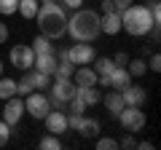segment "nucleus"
Wrapping results in <instances>:
<instances>
[{"mask_svg":"<svg viewBox=\"0 0 161 150\" xmlns=\"http://www.w3.org/2000/svg\"><path fill=\"white\" fill-rule=\"evenodd\" d=\"M126 62H129V54H126V51H118V54L113 56V64H115V67H126Z\"/></svg>","mask_w":161,"mask_h":150,"instance_id":"obj_31","label":"nucleus"},{"mask_svg":"<svg viewBox=\"0 0 161 150\" xmlns=\"http://www.w3.org/2000/svg\"><path fill=\"white\" fill-rule=\"evenodd\" d=\"M156 27V19L150 13L148 6H140V3H132L129 8L121 11V29H126L132 38H142L150 29Z\"/></svg>","mask_w":161,"mask_h":150,"instance_id":"obj_3","label":"nucleus"},{"mask_svg":"<svg viewBox=\"0 0 161 150\" xmlns=\"http://www.w3.org/2000/svg\"><path fill=\"white\" fill-rule=\"evenodd\" d=\"M73 40H83L92 43L99 35V13L89 11V8H75L73 16H67V32Z\"/></svg>","mask_w":161,"mask_h":150,"instance_id":"obj_2","label":"nucleus"},{"mask_svg":"<svg viewBox=\"0 0 161 150\" xmlns=\"http://www.w3.org/2000/svg\"><path fill=\"white\" fill-rule=\"evenodd\" d=\"M132 3H134V0H113V6H115V11H124V8H129V6H132Z\"/></svg>","mask_w":161,"mask_h":150,"instance_id":"obj_35","label":"nucleus"},{"mask_svg":"<svg viewBox=\"0 0 161 150\" xmlns=\"http://www.w3.org/2000/svg\"><path fill=\"white\" fill-rule=\"evenodd\" d=\"M97 150H115L118 147V142H115V139H110V137H97Z\"/></svg>","mask_w":161,"mask_h":150,"instance_id":"obj_28","label":"nucleus"},{"mask_svg":"<svg viewBox=\"0 0 161 150\" xmlns=\"http://www.w3.org/2000/svg\"><path fill=\"white\" fill-rule=\"evenodd\" d=\"M57 64H59L57 51H51V54H35V64L32 67L40 70V72H46V75H54L57 72Z\"/></svg>","mask_w":161,"mask_h":150,"instance_id":"obj_12","label":"nucleus"},{"mask_svg":"<svg viewBox=\"0 0 161 150\" xmlns=\"http://www.w3.org/2000/svg\"><path fill=\"white\" fill-rule=\"evenodd\" d=\"M105 107L110 110V115H118L121 110L126 107V104H124V97H121V91H113V88H110V94H105Z\"/></svg>","mask_w":161,"mask_h":150,"instance_id":"obj_19","label":"nucleus"},{"mask_svg":"<svg viewBox=\"0 0 161 150\" xmlns=\"http://www.w3.org/2000/svg\"><path fill=\"white\" fill-rule=\"evenodd\" d=\"M38 3H54V0H38Z\"/></svg>","mask_w":161,"mask_h":150,"instance_id":"obj_39","label":"nucleus"},{"mask_svg":"<svg viewBox=\"0 0 161 150\" xmlns=\"http://www.w3.org/2000/svg\"><path fill=\"white\" fill-rule=\"evenodd\" d=\"M30 91H35V88L30 86V81H27V75H24L22 81H16V97H27Z\"/></svg>","mask_w":161,"mask_h":150,"instance_id":"obj_29","label":"nucleus"},{"mask_svg":"<svg viewBox=\"0 0 161 150\" xmlns=\"http://www.w3.org/2000/svg\"><path fill=\"white\" fill-rule=\"evenodd\" d=\"M8 139H11V126L6 121H0V147H6Z\"/></svg>","mask_w":161,"mask_h":150,"instance_id":"obj_30","label":"nucleus"},{"mask_svg":"<svg viewBox=\"0 0 161 150\" xmlns=\"http://www.w3.org/2000/svg\"><path fill=\"white\" fill-rule=\"evenodd\" d=\"M27 81H30V86H32L35 91H43V88L51 86V75L40 72V70H27Z\"/></svg>","mask_w":161,"mask_h":150,"instance_id":"obj_18","label":"nucleus"},{"mask_svg":"<svg viewBox=\"0 0 161 150\" xmlns=\"http://www.w3.org/2000/svg\"><path fill=\"white\" fill-rule=\"evenodd\" d=\"M6 40H8V24L0 22V43H6Z\"/></svg>","mask_w":161,"mask_h":150,"instance_id":"obj_36","label":"nucleus"},{"mask_svg":"<svg viewBox=\"0 0 161 150\" xmlns=\"http://www.w3.org/2000/svg\"><path fill=\"white\" fill-rule=\"evenodd\" d=\"M75 97L83 99V102H86V107H92V104H99V102H102V94H99L97 86H75Z\"/></svg>","mask_w":161,"mask_h":150,"instance_id":"obj_16","label":"nucleus"},{"mask_svg":"<svg viewBox=\"0 0 161 150\" xmlns=\"http://www.w3.org/2000/svg\"><path fill=\"white\" fill-rule=\"evenodd\" d=\"M137 147H140V150H150L153 145H150V142H137Z\"/></svg>","mask_w":161,"mask_h":150,"instance_id":"obj_38","label":"nucleus"},{"mask_svg":"<svg viewBox=\"0 0 161 150\" xmlns=\"http://www.w3.org/2000/svg\"><path fill=\"white\" fill-rule=\"evenodd\" d=\"M92 64H94V72H97V78H99V75H110V70L115 67V64H113V59H108V56L94 59Z\"/></svg>","mask_w":161,"mask_h":150,"instance_id":"obj_23","label":"nucleus"},{"mask_svg":"<svg viewBox=\"0 0 161 150\" xmlns=\"http://www.w3.org/2000/svg\"><path fill=\"white\" fill-rule=\"evenodd\" d=\"M110 11H115L113 0H102V13H110Z\"/></svg>","mask_w":161,"mask_h":150,"instance_id":"obj_37","label":"nucleus"},{"mask_svg":"<svg viewBox=\"0 0 161 150\" xmlns=\"http://www.w3.org/2000/svg\"><path fill=\"white\" fill-rule=\"evenodd\" d=\"M0 75H3V59H0Z\"/></svg>","mask_w":161,"mask_h":150,"instance_id":"obj_40","label":"nucleus"},{"mask_svg":"<svg viewBox=\"0 0 161 150\" xmlns=\"http://www.w3.org/2000/svg\"><path fill=\"white\" fill-rule=\"evenodd\" d=\"M48 88H51V94H48L51 107H54V110H64V113H67V102L75 97V83H73V78H57L54 86H48Z\"/></svg>","mask_w":161,"mask_h":150,"instance_id":"obj_4","label":"nucleus"},{"mask_svg":"<svg viewBox=\"0 0 161 150\" xmlns=\"http://www.w3.org/2000/svg\"><path fill=\"white\" fill-rule=\"evenodd\" d=\"M8 62L14 64L16 70H32V64H35V51L30 46H24V43H16V46L8 51Z\"/></svg>","mask_w":161,"mask_h":150,"instance_id":"obj_7","label":"nucleus"},{"mask_svg":"<svg viewBox=\"0 0 161 150\" xmlns=\"http://www.w3.org/2000/svg\"><path fill=\"white\" fill-rule=\"evenodd\" d=\"M62 6L70 8V11H75V8H83V0H62Z\"/></svg>","mask_w":161,"mask_h":150,"instance_id":"obj_33","label":"nucleus"},{"mask_svg":"<svg viewBox=\"0 0 161 150\" xmlns=\"http://www.w3.org/2000/svg\"><path fill=\"white\" fill-rule=\"evenodd\" d=\"M43 123H46V131L48 134H57V137H62L64 131H70L67 129V113L64 110H48L46 118H43Z\"/></svg>","mask_w":161,"mask_h":150,"instance_id":"obj_10","label":"nucleus"},{"mask_svg":"<svg viewBox=\"0 0 161 150\" xmlns=\"http://www.w3.org/2000/svg\"><path fill=\"white\" fill-rule=\"evenodd\" d=\"M38 147H43V150H59V147H62V139H59L57 134H46V137L38 142Z\"/></svg>","mask_w":161,"mask_h":150,"instance_id":"obj_25","label":"nucleus"},{"mask_svg":"<svg viewBox=\"0 0 161 150\" xmlns=\"http://www.w3.org/2000/svg\"><path fill=\"white\" fill-rule=\"evenodd\" d=\"M30 48H32L35 54H51V51H57V48L51 46V38H46V35H35V40L30 43Z\"/></svg>","mask_w":161,"mask_h":150,"instance_id":"obj_20","label":"nucleus"},{"mask_svg":"<svg viewBox=\"0 0 161 150\" xmlns=\"http://www.w3.org/2000/svg\"><path fill=\"white\" fill-rule=\"evenodd\" d=\"M148 70H150V72H158V70H161V56H158V54H153V56H150Z\"/></svg>","mask_w":161,"mask_h":150,"instance_id":"obj_32","label":"nucleus"},{"mask_svg":"<svg viewBox=\"0 0 161 150\" xmlns=\"http://www.w3.org/2000/svg\"><path fill=\"white\" fill-rule=\"evenodd\" d=\"M67 59L75 64V67H80V64H92L94 59H97V51H94L92 43L75 40V46H70V48H67Z\"/></svg>","mask_w":161,"mask_h":150,"instance_id":"obj_8","label":"nucleus"},{"mask_svg":"<svg viewBox=\"0 0 161 150\" xmlns=\"http://www.w3.org/2000/svg\"><path fill=\"white\" fill-rule=\"evenodd\" d=\"M132 83V75H129L126 67H113L108 75V88H113V91H124V88Z\"/></svg>","mask_w":161,"mask_h":150,"instance_id":"obj_11","label":"nucleus"},{"mask_svg":"<svg viewBox=\"0 0 161 150\" xmlns=\"http://www.w3.org/2000/svg\"><path fill=\"white\" fill-rule=\"evenodd\" d=\"M99 32L105 35H118L121 32V13L118 11H110L99 19Z\"/></svg>","mask_w":161,"mask_h":150,"instance_id":"obj_15","label":"nucleus"},{"mask_svg":"<svg viewBox=\"0 0 161 150\" xmlns=\"http://www.w3.org/2000/svg\"><path fill=\"white\" fill-rule=\"evenodd\" d=\"M73 83L75 86H97V72H94L89 64H80L73 72Z\"/></svg>","mask_w":161,"mask_h":150,"instance_id":"obj_14","label":"nucleus"},{"mask_svg":"<svg viewBox=\"0 0 161 150\" xmlns=\"http://www.w3.org/2000/svg\"><path fill=\"white\" fill-rule=\"evenodd\" d=\"M67 110H70V113H78V115H83V113H86V102H83L80 97H73V99L67 102Z\"/></svg>","mask_w":161,"mask_h":150,"instance_id":"obj_27","label":"nucleus"},{"mask_svg":"<svg viewBox=\"0 0 161 150\" xmlns=\"http://www.w3.org/2000/svg\"><path fill=\"white\" fill-rule=\"evenodd\" d=\"M35 19H38L40 35H46L51 40H59L67 32V11H64V6H59L57 0L54 3H40Z\"/></svg>","mask_w":161,"mask_h":150,"instance_id":"obj_1","label":"nucleus"},{"mask_svg":"<svg viewBox=\"0 0 161 150\" xmlns=\"http://www.w3.org/2000/svg\"><path fill=\"white\" fill-rule=\"evenodd\" d=\"M118 147H137V142H134V137H132V134H126V137H124V139L118 142Z\"/></svg>","mask_w":161,"mask_h":150,"instance_id":"obj_34","label":"nucleus"},{"mask_svg":"<svg viewBox=\"0 0 161 150\" xmlns=\"http://www.w3.org/2000/svg\"><path fill=\"white\" fill-rule=\"evenodd\" d=\"M75 131H78L83 139H97V137H99V121L80 115V123H78V129H75Z\"/></svg>","mask_w":161,"mask_h":150,"instance_id":"obj_17","label":"nucleus"},{"mask_svg":"<svg viewBox=\"0 0 161 150\" xmlns=\"http://www.w3.org/2000/svg\"><path fill=\"white\" fill-rule=\"evenodd\" d=\"M19 8V0H0V13L3 16H14Z\"/></svg>","mask_w":161,"mask_h":150,"instance_id":"obj_26","label":"nucleus"},{"mask_svg":"<svg viewBox=\"0 0 161 150\" xmlns=\"http://www.w3.org/2000/svg\"><path fill=\"white\" fill-rule=\"evenodd\" d=\"M115 118L121 121L124 131H129V134H137V131L145 129V110L142 107H132V104H126Z\"/></svg>","mask_w":161,"mask_h":150,"instance_id":"obj_5","label":"nucleus"},{"mask_svg":"<svg viewBox=\"0 0 161 150\" xmlns=\"http://www.w3.org/2000/svg\"><path fill=\"white\" fill-rule=\"evenodd\" d=\"M38 8H40V3H38V0H19V8H16V11L22 13L24 19H35Z\"/></svg>","mask_w":161,"mask_h":150,"instance_id":"obj_21","label":"nucleus"},{"mask_svg":"<svg viewBox=\"0 0 161 150\" xmlns=\"http://www.w3.org/2000/svg\"><path fill=\"white\" fill-rule=\"evenodd\" d=\"M48 110H51V102H48V97L43 91H30L24 97V113L32 115L35 121H43Z\"/></svg>","mask_w":161,"mask_h":150,"instance_id":"obj_6","label":"nucleus"},{"mask_svg":"<svg viewBox=\"0 0 161 150\" xmlns=\"http://www.w3.org/2000/svg\"><path fill=\"white\" fill-rule=\"evenodd\" d=\"M8 97H16V81H14V78H3V75H0V99L6 102Z\"/></svg>","mask_w":161,"mask_h":150,"instance_id":"obj_22","label":"nucleus"},{"mask_svg":"<svg viewBox=\"0 0 161 150\" xmlns=\"http://www.w3.org/2000/svg\"><path fill=\"white\" fill-rule=\"evenodd\" d=\"M126 70H129L132 78H140V75H145L148 64H145V59H129V62H126Z\"/></svg>","mask_w":161,"mask_h":150,"instance_id":"obj_24","label":"nucleus"},{"mask_svg":"<svg viewBox=\"0 0 161 150\" xmlns=\"http://www.w3.org/2000/svg\"><path fill=\"white\" fill-rule=\"evenodd\" d=\"M121 97H124V104H132V107H142V104H145V97H148V94H145V88H142V86H132V83H129V86L121 91Z\"/></svg>","mask_w":161,"mask_h":150,"instance_id":"obj_13","label":"nucleus"},{"mask_svg":"<svg viewBox=\"0 0 161 150\" xmlns=\"http://www.w3.org/2000/svg\"><path fill=\"white\" fill-rule=\"evenodd\" d=\"M27 115L24 113V99L22 97H8L6 99V107H3V121L8 123V126H19V121Z\"/></svg>","mask_w":161,"mask_h":150,"instance_id":"obj_9","label":"nucleus"}]
</instances>
